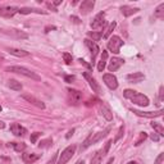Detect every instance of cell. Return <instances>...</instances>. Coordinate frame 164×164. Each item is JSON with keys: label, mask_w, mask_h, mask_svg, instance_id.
<instances>
[{"label": "cell", "mask_w": 164, "mask_h": 164, "mask_svg": "<svg viewBox=\"0 0 164 164\" xmlns=\"http://www.w3.org/2000/svg\"><path fill=\"white\" fill-rule=\"evenodd\" d=\"M68 97H69V102L71 104H75V105H77L82 102V92L77 91V90H73V89H68Z\"/></svg>", "instance_id": "8fae6325"}, {"label": "cell", "mask_w": 164, "mask_h": 164, "mask_svg": "<svg viewBox=\"0 0 164 164\" xmlns=\"http://www.w3.org/2000/svg\"><path fill=\"white\" fill-rule=\"evenodd\" d=\"M85 45L87 48L90 49V51H91V58H92V62L96 59V57H97V54H99V51H100V49H99V46L94 43L92 40H89V39H86L85 40Z\"/></svg>", "instance_id": "9a60e30c"}, {"label": "cell", "mask_w": 164, "mask_h": 164, "mask_svg": "<svg viewBox=\"0 0 164 164\" xmlns=\"http://www.w3.org/2000/svg\"><path fill=\"white\" fill-rule=\"evenodd\" d=\"M3 128H5V123L3 121H0V130H3Z\"/></svg>", "instance_id": "f6af8a7d"}, {"label": "cell", "mask_w": 164, "mask_h": 164, "mask_svg": "<svg viewBox=\"0 0 164 164\" xmlns=\"http://www.w3.org/2000/svg\"><path fill=\"white\" fill-rule=\"evenodd\" d=\"M146 138H148V133H146V132H141L140 133V137H138V140L135 142V146H140L142 142H144Z\"/></svg>", "instance_id": "1f68e13d"}, {"label": "cell", "mask_w": 164, "mask_h": 164, "mask_svg": "<svg viewBox=\"0 0 164 164\" xmlns=\"http://www.w3.org/2000/svg\"><path fill=\"white\" fill-rule=\"evenodd\" d=\"M126 78H127V81L131 83H140L141 81L145 80V76L142 75L141 72H133V73H131V75H127Z\"/></svg>", "instance_id": "ac0fdd59"}, {"label": "cell", "mask_w": 164, "mask_h": 164, "mask_svg": "<svg viewBox=\"0 0 164 164\" xmlns=\"http://www.w3.org/2000/svg\"><path fill=\"white\" fill-rule=\"evenodd\" d=\"M127 164H138V163L137 162H128Z\"/></svg>", "instance_id": "681fc988"}, {"label": "cell", "mask_w": 164, "mask_h": 164, "mask_svg": "<svg viewBox=\"0 0 164 164\" xmlns=\"http://www.w3.org/2000/svg\"><path fill=\"white\" fill-rule=\"evenodd\" d=\"M151 127L154 128V131H156L155 133H158L159 136H164V128L160 123H156V122H151Z\"/></svg>", "instance_id": "83f0119b"}, {"label": "cell", "mask_w": 164, "mask_h": 164, "mask_svg": "<svg viewBox=\"0 0 164 164\" xmlns=\"http://www.w3.org/2000/svg\"><path fill=\"white\" fill-rule=\"evenodd\" d=\"M83 77H85L86 80H87V82H89V85H90V87L92 89V91L95 92V94H97V95H100V94H103V91H102V87L99 86V83L96 82V80L92 77L90 73H87V72H85L83 73Z\"/></svg>", "instance_id": "ba28073f"}, {"label": "cell", "mask_w": 164, "mask_h": 164, "mask_svg": "<svg viewBox=\"0 0 164 164\" xmlns=\"http://www.w3.org/2000/svg\"><path fill=\"white\" fill-rule=\"evenodd\" d=\"M106 60H108V51L103 50L102 59H100V62L97 63V71H99V72H103L104 69H105V67H106Z\"/></svg>", "instance_id": "7402d4cb"}, {"label": "cell", "mask_w": 164, "mask_h": 164, "mask_svg": "<svg viewBox=\"0 0 164 164\" xmlns=\"http://www.w3.org/2000/svg\"><path fill=\"white\" fill-rule=\"evenodd\" d=\"M39 159H40V154H36V153H26V154H22V160L26 164H32Z\"/></svg>", "instance_id": "d6986e66"}, {"label": "cell", "mask_w": 164, "mask_h": 164, "mask_svg": "<svg viewBox=\"0 0 164 164\" xmlns=\"http://www.w3.org/2000/svg\"><path fill=\"white\" fill-rule=\"evenodd\" d=\"M111 128L110 127H106L104 131H100V132H96V133H91L89 136V137L86 138L85 141H83V144L81 145V151L82 150H86L89 146H91L94 144H96V142H99L100 140H103L104 137H106L108 133L110 132Z\"/></svg>", "instance_id": "7a4b0ae2"}, {"label": "cell", "mask_w": 164, "mask_h": 164, "mask_svg": "<svg viewBox=\"0 0 164 164\" xmlns=\"http://www.w3.org/2000/svg\"><path fill=\"white\" fill-rule=\"evenodd\" d=\"M6 72H13V73H18V75H22L24 77H28L31 80H35V81H40L41 77L39 75H36L35 72H32L31 69L26 68V67H21V65H12V67H6L5 68Z\"/></svg>", "instance_id": "3957f363"}, {"label": "cell", "mask_w": 164, "mask_h": 164, "mask_svg": "<svg viewBox=\"0 0 164 164\" xmlns=\"http://www.w3.org/2000/svg\"><path fill=\"white\" fill-rule=\"evenodd\" d=\"M22 99H24L27 103H31L32 105L35 106H37V108H40V109H45V104L41 102L40 99H37L36 96H33V95H31V94H22Z\"/></svg>", "instance_id": "30bf717a"}, {"label": "cell", "mask_w": 164, "mask_h": 164, "mask_svg": "<svg viewBox=\"0 0 164 164\" xmlns=\"http://www.w3.org/2000/svg\"><path fill=\"white\" fill-rule=\"evenodd\" d=\"M87 36L91 37L92 41H99L103 37V33H102V31H100V32H97V31H92L91 32V31H90V32H87Z\"/></svg>", "instance_id": "f1b7e54d"}, {"label": "cell", "mask_w": 164, "mask_h": 164, "mask_svg": "<svg viewBox=\"0 0 164 164\" xmlns=\"http://www.w3.org/2000/svg\"><path fill=\"white\" fill-rule=\"evenodd\" d=\"M71 19H73V22H76V23H80V21L77 17H71Z\"/></svg>", "instance_id": "bcb514c9"}, {"label": "cell", "mask_w": 164, "mask_h": 164, "mask_svg": "<svg viewBox=\"0 0 164 164\" xmlns=\"http://www.w3.org/2000/svg\"><path fill=\"white\" fill-rule=\"evenodd\" d=\"M80 63H81V64H83V65H86L87 68H91V65H90V64H87V63H86L85 60H82V59H80Z\"/></svg>", "instance_id": "ee69618b"}, {"label": "cell", "mask_w": 164, "mask_h": 164, "mask_svg": "<svg viewBox=\"0 0 164 164\" xmlns=\"http://www.w3.org/2000/svg\"><path fill=\"white\" fill-rule=\"evenodd\" d=\"M163 91H164V87L160 86V89H159V100H163Z\"/></svg>", "instance_id": "b9f144b4"}, {"label": "cell", "mask_w": 164, "mask_h": 164, "mask_svg": "<svg viewBox=\"0 0 164 164\" xmlns=\"http://www.w3.org/2000/svg\"><path fill=\"white\" fill-rule=\"evenodd\" d=\"M103 158H104L103 151H102V150H99V151H96V153H95V155L92 156V159H91V164H102Z\"/></svg>", "instance_id": "4316f807"}, {"label": "cell", "mask_w": 164, "mask_h": 164, "mask_svg": "<svg viewBox=\"0 0 164 164\" xmlns=\"http://www.w3.org/2000/svg\"><path fill=\"white\" fill-rule=\"evenodd\" d=\"M50 144H53V140L51 138H46V140L40 141L39 148H48V146H50Z\"/></svg>", "instance_id": "d6a6232c"}, {"label": "cell", "mask_w": 164, "mask_h": 164, "mask_svg": "<svg viewBox=\"0 0 164 164\" xmlns=\"http://www.w3.org/2000/svg\"><path fill=\"white\" fill-rule=\"evenodd\" d=\"M132 113H135L136 116L138 117H144V118H156V117H162L164 110L160 109V110H156V111H141V110H137V109H131Z\"/></svg>", "instance_id": "52a82bcc"}, {"label": "cell", "mask_w": 164, "mask_h": 164, "mask_svg": "<svg viewBox=\"0 0 164 164\" xmlns=\"http://www.w3.org/2000/svg\"><path fill=\"white\" fill-rule=\"evenodd\" d=\"M73 133H75V128H72L71 131H68V133L65 135V138H69V137H71V136H72Z\"/></svg>", "instance_id": "7bdbcfd3"}, {"label": "cell", "mask_w": 164, "mask_h": 164, "mask_svg": "<svg viewBox=\"0 0 164 164\" xmlns=\"http://www.w3.org/2000/svg\"><path fill=\"white\" fill-rule=\"evenodd\" d=\"M58 154H59V153H55V154H54L53 156H51V159L49 160V162H48L46 164H57V158H58Z\"/></svg>", "instance_id": "f35d334b"}, {"label": "cell", "mask_w": 164, "mask_h": 164, "mask_svg": "<svg viewBox=\"0 0 164 164\" xmlns=\"http://www.w3.org/2000/svg\"><path fill=\"white\" fill-rule=\"evenodd\" d=\"M122 13H123L124 17H130L132 14H135V13H138L140 12V8H133V6H128V5H124L121 8Z\"/></svg>", "instance_id": "44dd1931"}, {"label": "cell", "mask_w": 164, "mask_h": 164, "mask_svg": "<svg viewBox=\"0 0 164 164\" xmlns=\"http://www.w3.org/2000/svg\"><path fill=\"white\" fill-rule=\"evenodd\" d=\"M111 140H109V141H106V144H105V146H104V149H102V151H103V155L105 156L106 154H108V151H109V149H110V145H111Z\"/></svg>", "instance_id": "d590c367"}, {"label": "cell", "mask_w": 164, "mask_h": 164, "mask_svg": "<svg viewBox=\"0 0 164 164\" xmlns=\"http://www.w3.org/2000/svg\"><path fill=\"white\" fill-rule=\"evenodd\" d=\"M8 146H12V148L14 149L16 151H18V153L24 151V150H26V148H27V145L24 144V142H9Z\"/></svg>", "instance_id": "484cf974"}, {"label": "cell", "mask_w": 164, "mask_h": 164, "mask_svg": "<svg viewBox=\"0 0 164 164\" xmlns=\"http://www.w3.org/2000/svg\"><path fill=\"white\" fill-rule=\"evenodd\" d=\"M3 110V108H1V105H0V111H1Z\"/></svg>", "instance_id": "f907efd6"}, {"label": "cell", "mask_w": 164, "mask_h": 164, "mask_svg": "<svg viewBox=\"0 0 164 164\" xmlns=\"http://www.w3.org/2000/svg\"><path fill=\"white\" fill-rule=\"evenodd\" d=\"M106 26V21H105V13L100 12L99 14L95 16V18L91 22V28L96 30L97 32H100V30H103Z\"/></svg>", "instance_id": "5b68a950"}, {"label": "cell", "mask_w": 164, "mask_h": 164, "mask_svg": "<svg viewBox=\"0 0 164 164\" xmlns=\"http://www.w3.org/2000/svg\"><path fill=\"white\" fill-rule=\"evenodd\" d=\"M8 53L12 54V55H16V57H28L30 53L26 50H22V49H16V48H8Z\"/></svg>", "instance_id": "ffe728a7"}, {"label": "cell", "mask_w": 164, "mask_h": 164, "mask_svg": "<svg viewBox=\"0 0 164 164\" xmlns=\"http://www.w3.org/2000/svg\"><path fill=\"white\" fill-rule=\"evenodd\" d=\"M154 16L156 17V18H164V3H162V4L155 9Z\"/></svg>", "instance_id": "f546056e"}, {"label": "cell", "mask_w": 164, "mask_h": 164, "mask_svg": "<svg viewBox=\"0 0 164 164\" xmlns=\"http://www.w3.org/2000/svg\"><path fill=\"white\" fill-rule=\"evenodd\" d=\"M76 164H85V162L83 160H78V162H76Z\"/></svg>", "instance_id": "c3c4849f"}, {"label": "cell", "mask_w": 164, "mask_h": 164, "mask_svg": "<svg viewBox=\"0 0 164 164\" xmlns=\"http://www.w3.org/2000/svg\"><path fill=\"white\" fill-rule=\"evenodd\" d=\"M63 59H64V62L67 63V64H71L72 60H73L72 55L69 54V53H63Z\"/></svg>", "instance_id": "e575fe53"}, {"label": "cell", "mask_w": 164, "mask_h": 164, "mask_svg": "<svg viewBox=\"0 0 164 164\" xmlns=\"http://www.w3.org/2000/svg\"><path fill=\"white\" fill-rule=\"evenodd\" d=\"M123 46V41L119 36H111L108 41V49L114 54H118L121 51V48Z\"/></svg>", "instance_id": "8992f818"}, {"label": "cell", "mask_w": 164, "mask_h": 164, "mask_svg": "<svg viewBox=\"0 0 164 164\" xmlns=\"http://www.w3.org/2000/svg\"><path fill=\"white\" fill-rule=\"evenodd\" d=\"M18 13H21V14H31V13H37V14H46V12H45V10L36 9V8H21L18 10Z\"/></svg>", "instance_id": "603a6c76"}, {"label": "cell", "mask_w": 164, "mask_h": 164, "mask_svg": "<svg viewBox=\"0 0 164 164\" xmlns=\"http://www.w3.org/2000/svg\"><path fill=\"white\" fill-rule=\"evenodd\" d=\"M116 26H117V23H116V22H111V23L109 24V26H108V28H106V31H105V33L103 35L104 39H108V37L110 36L111 32H113L114 28H116Z\"/></svg>", "instance_id": "4dcf8cb0"}, {"label": "cell", "mask_w": 164, "mask_h": 164, "mask_svg": "<svg viewBox=\"0 0 164 164\" xmlns=\"http://www.w3.org/2000/svg\"><path fill=\"white\" fill-rule=\"evenodd\" d=\"M94 5H95L94 0H85V1H82L81 5H80V12H81L82 14H89V13L94 9Z\"/></svg>", "instance_id": "2e32d148"}, {"label": "cell", "mask_w": 164, "mask_h": 164, "mask_svg": "<svg viewBox=\"0 0 164 164\" xmlns=\"http://www.w3.org/2000/svg\"><path fill=\"white\" fill-rule=\"evenodd\" d=\"M123 95L126 99H130L132 103L136 104L138 106H148L150 102H149V97L144 95V94H140L135 90H131V89H127L123 91Z\"/></svg>", "instance_id": "6da1fadb"}, {"label": "cell", "mask_w": 164, "mask_h": 164, "mask_svg": "<svg viewBox=\"0 0 164 164\" xmlns=\"http://www.w3.org/2000/svg\"><path fill=\"white\" fill-rule=\"evenodd\" d=\"M100 111H102L103 117L105 118L106 121H111V119H113V113H111L110 109H109V108H108L106 105L102 104V105H100Z\"/></svg>", "instance_id": "cb8c5ba5"}, {"label": "cell", "mask_w": 164, "mask_h": 164, "mask_svg": "<svg viewBox=\"0 0 164 164\" xmlns=\"http://www.w3.org/2000/svg\"><path fill=\"white\" fill-rule=\"evenodd\" d=\"M150 138H151V140H153V141H155V142H158V141L160 140V136H159L158 133H155V132H154V133H151V135H150Z\"/></svg>", "instance_id": "ab89813d"}, {"label": "cell", "mask_w": 164, "mask_h": 164, "mask_svg": "<svg viewBox=\"0 0 164 164\" xmlns=\"http://www.w3.org/2000/svg\"><path fill=\"white\" fill-rule=\"evenodd\" d=\"M123 64H124V59H122V58H111L109 64H108V69H109L110 72H116L117 69H119Z\"/></svg>", "instance_id": "5bb4252c"}, {"label": "cell", "mask_w": 164, "mask_h": 164, "mask_svg": "<svg viewBox=\"0 0 164 164\" xmlns=\"http://www.w3.org/2000/svg\"><path fill=\"white\" fill-rule=\"evenodd\" d=\"M64 81H65V82H72V81H75V76H65V77H64Z\"/></svg>", "instance_id": "60d3db41"}, {"label": "cell", "mask_w": 164, "mask_h": 164, "mask_svg": "<svg viewBox=\"0 0 164 164\" xmlns=\"http://www.w3.org/2000/svg\"><path fill=\"white\" fill-rule=\"evenodd\" d=\"M10 132L14 136H24L27 133V130L22 127L19 123H12L10 124Z\"/></svg>", "instance_id": "e0dca14e"}, {"label": "cell", "mask_w": 164, "mask_h": 164, "mask_svg": "<svg viewBox=\"0 0 164 164\" xmlns=\"http://www.w3.org/2000/svg\"><path fill=\"white\" fill-rule=\"evenodd\" d=\"M76 149H77V146H76L75 144H73V145H69L68 148H65V149L62 151V154H60V156H59V160L57 162V164H65L69 159L72 158L73 155H75Z\"/></svg>", "instance_id": "277c9868"}, {"label": "cell", "mask_w": 164, "mask_h": 164, "mask_svg": "<svg viewBox=\"0 0 164 164\" xmlns=\"http://www.w3.org/2000/svg\"><path fill=\"white\" fill-rule=\"evenodd\" d=\"M113 162H114V158H110L109 160H108V163H106V164H111Z\"/></svg>", "instance_id": "7dc6e473"}, {"label": "cell", "mask_w": 164, "mask_h": 164, "mask_svg": "<svg viewBox=\"0 0 164 164\" xmlns=\"http://www.w3.org/2000/svg\"><path fill=\"white\" fill-rule=\"evenodd\" d=\"M103 80H104V83H105L110 90H117L118 89V80L114 75L106 73V75L103 76Z\"/></svg>", "instance_id": "9c48e42d"}, {"label": "cell", "mask_w": 164, "mask_h": 164, "mask_svg": "<svg viewBox=\"0 0 164 164\" xmlns=\"http://www.w3.org/2000/svg\"><path fill=\"white\" fill-rule=\"evenodd\" d=\"M40 136H41L40 132H35V133H31V136H30V140H31V142H32V144H36L37 138H39Z\"/></svg>", "instance_id": "836d02e7"}, {"label": "cell", "mask_w": 164, "mask_h": 164, "mask_svg": "<svg viewBox=\"0 0 164 164\" xmlns=\"http://www.w3.org/2000/svg\"><path fill=\"white\" fill-rule=\"evenodd\" d=\"M19 8H16V6H0V17H5V18H10L18 13Z\"/></svg>", "instance_id": "4fadbf2b"}, {"label": "cell", "mask_w": 164, "mask_h": 164, "mask_svg": "<svg viewBox=\"0 0 164 164\" xmlns=\"http://www.w3.org/2000/svg\"><path fill=\"white\" fill-rule=\"evenodd\" d=\"M3 33L8 35L10 37H16V39H27L28 35L24 33L23 31H19V30H16V28H9V30H1Z\"/></svg>", "instance_id": "7c38bea8"}, {"label": "cell", "mask_w": 164, "mask_h": 164, "mask_svg": "<svg viewBox=\"0 0 164 164\" xmlns=\"http://www.w3.org/2000/svg\"><path fill=\"white\" fill-rule=\"evenodd\" d=\"M123 133H124V127L122 126V127H119V130H118V133H117V136H116V138H114V142H117L119 138L123 136Z\"/></svg>", "instance_id": "8d00e7d4"}, {"label": "cell", "mask_w": 164, "mask_h": 164, "mask_svg": "<svg viewBox=\"0 0 164 164\" xmlns=\"http://www.w3.org/2000/svg\"><path fill=\"white\" fill-rule=\"evenodd\" d=\"M8 87L10 90H14V91H21V90H22V83L18 82L17 80H9Z\"/></svg>", "instance_id": "d4e9b609"}, {"label": "cell", "mask_w": 164, "mask_h": 164, "mask_svg": "<svg viewBox=\"0 0 164 164\" xmlns=\"http://www.w3.org/2000/svg\"><path fill=\"white\" fill-rule=\"evenodd\" d=\"M163 160H164V153H160V154L158 155V158L155 159L154 164H162V163H163Z\"/></svg>", "instance_id": "74e56055"}]
</instances>
